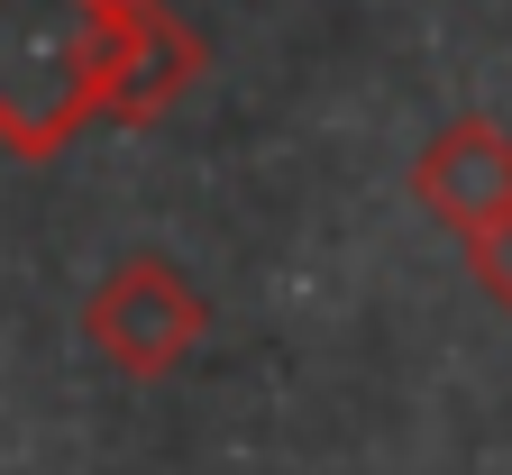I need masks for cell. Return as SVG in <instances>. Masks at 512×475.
I'll return each mask as SVG.
<instances>
[{"label": "cell", "mask_w": 512, "mask_h": 475, "mask_svg": "<svg viewBox=\"0 0 512 475\" xmlns=\"http://www.w3.org/2000/svg\"><path fill=\"white\" fill-rule=\"evenodd\" d=\"M119 0H0V156L46 165L110 119Z\"/></svg>", "instance_id": "cell-1"}, {"label": "cell", "mask_w": 512, "mask_h": 475, "mask_svg": "<svg viewBox=\"0 0 512 475\" xmlns=\"http://www.w3.org/2000/svg\"><path fill=\"white\" fill-rule=\"evenodd\" d=\"M83 338L128 384H165L211 338V302L192 293V275L174 256H119L110 275L83 293Z\"/></svg>", "instance_id": "cell-2"}, {"label": "cell", "mask_w": 512, "mask_h": 475, "mask_svg": "<svg viewBox=\"0 0 512 475\" xmlns=\"http://www.w3.org/2000/svg\"><path fill=\"white\" fill-rule=\"evenodd\" d=\"M412 201L458 238V247H476L503 211H512V128H494L485 110H467V119H448L439 138L412 156Z\"/></svg>", "instance_id": "cell-3"}, {"label": "cell", "mask_w": 512, "mask_h": 475, "mask_svg": "<svg viewBox=\"0 0 512 475\" xmlns=\"http://www.w3.org/2000/svg\"><path fill=\"white\" fill-rule=\"evenodd\" d=\"M192 74H202V37H192L165 0H119V64H110V119L147 128L165 119Z\"/></svg>", "instance_id": "cell-4"}, {"label": "cell", "mask_w": 512, "mask_h": 475, "mask_svg": "<svg viewBox=\"0 0 512 475\" xmlns=\"http://www.w3.org/2000/svg\"><path fill=\"white\" fill-rule=\"evenodd\" d=\"M467 265H476V284H485V293L512 311V211H503V220H494V229L467 247Z\"/></svg>", "instance_id": "cell-5"}]
</instances>
